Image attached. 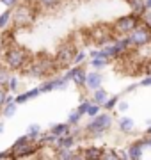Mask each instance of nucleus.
Masks as SVG:
<instances>
[{
  "label": "nucleus",
  "instance_id": "1",
  "mask_svg": "<svg viewBox=\"0 0 151 160\" xmlns=\"http://www.w3.org/2000/svg\"><path fill=\"white\" fill-rule=\"evenodd\" d=\"M112 114L109 112V110H105V112H100L98 116H94V118H91V121H89L87 125H85V133H87V137H101L103 133H107V132L110 130L112 126Z\"/></svg>",
  "mask_w": 151,
  "mask_h": 160
},
{
  "label": "nucleus",
  "instance_id": "2",
  "mask_svg": "<svg viewBox=\"0 0 151 160\" xmlns=\"http://www.w3.org/2000/svg\"><path fill=\"white\" fill-rule=\"evenodd\" d=\"M142 23V16L137 14V12H128L124 16H119L116 22L112 23V29L117 36H128L132 30H135Z\"/></svg>",
  "mask_w": 151,
  "mask_h": 160
},
{
  "label": "nucleus",
  "instance_id": "3",
  "mask_svg": "<svg viewBox=\"0 0 151 160\" xmlns=\"http://www.w3.org/2000/svg\"><path fill=\"white\" fill-rule=\"evenodd\" d=\"M4 61H6V66H9L12 71H18V69H23V66L29 61V55L20 46H9L4 53Z\"/></svg>",
  "mask_w": 151,
  "mask_h": 160
},
{
  "label": "nucleus",
  "instance_id": "4",
  "mask_svg": "<svg viewBox=\"0 0 151 160\" xmlns=\"http://www.w3.org/2000/svg\"><path fill=\"white\" fill-rule=\"evenodd\" d=\"M55 69H59L57 62H55V59H48L46 55H43V59H37L36 62L30 64V68L27 69V73L32 75V77H50V75L55 73Z\"/></svg>",
  "mask_w": 151,
  "mask_h": 160
},
{
  "label": "nucleus",
  "instance_id": "5",
  "mask_svg": "<svg viewBox=\"0 0 151 160\" xmlns=\"http://www.w3.org/2000/svg\"><path fill=\"white\" fill-rule=\"evenodd\" d=\"M126 38L130 41L132 48H144V46L151 45V29L148 25H144V23H140L139 27L135 30H132Z\"/></svg>",
  "mask_w": 151,
  "mask_h": 160
},
{
  "label": "nucleus",
  "instance_id": "6",
  "mask_svg": "<svg viewBox=\"0 0 151 160\" xmlns=\"http://www.w3.org/2000/svg\"><path fill=\"white\" fill-rule=\"evenodd\" d=\"M76 46L71 43V41H66L62 45L59 46L57 55H55V62H57L59 68H70L73 64V59L76 55Z\"/></svg>",
  "mask_w": 151,
  "mask_h": 160
},
{
  "label": "nucleus",
  "instance_id": "7",
  "mask_svg": "<svg viewBox=\"0 0 151 160\" xmlns=\"http://www.w3.org/2000/svg\"><path fill=\"white\" fill-rule=\"evenodd\" d=\"M12 153H14V158H23V157H29V155L36 153L37 149L34 146V141L29 137V135H23L20 137L16 142L12 144Z\"/></svg>",
  "mask_w": 151,
  "mask_h": 160
},
{
  "label": "nucleus",
  "instance_id": "8",
  "mask_svg": "<svg viewBox=\"0 0 151 160\" xmlns=\"http://www.w3.org/2000/svg\"><path fill=\"white\" fill-rule=\"evenodd\" d=\"M64 77L70 80V82H73L76 87H85V82H87V71L82 68L80 64H75L73 68H70L66 73H64Z\"/></svg>",
  "mask_w": 151,
  "mask_h": 160
},
{
  "label": "nucleus",
  "instance_id": "9",
  "mask_svg": "<svg viewBox=\"0 0 151 160\" xmlns=\"http://www.w3.org/2000/svg\"><path fill=\"white\" fill-rule=\"evenodd\" d=\"M12 20H14V23H16L18 27L29 25V23L34 22V11L29 6H20L16 11L12 12Z\"/></svg>",
  "mask_w": 151,
  "mask_h": 160
},
{
  "label": "nucleus",
  "instance_id": "10",
  "mask_svg": "<svg viewBox=\"0 0 151 160\" xmlns=\"http://www.w3.org/2000/svg\"><path fill=\"white\" fill-rule=\"evenodd\" d=\"M148 148V144H146V137H140L134 142H130L126 146V151H128V157L130 160H140L144 157V149Z\"/></svg>",
  "mask_w": 151,
  "mask_h": 160
},
{
  "label": "nucleus",
  "instance_id": "11",
  "mask_svg": "<svg viewBox=\"0 0 151 160\" xmlns=\"http://www.w3.org/2000/svg\"><path fill=\"white\" fill-rule=\"evenodd\" d=\"M68 84H70V80L62 75V77H57V78H46L39 86V89L43 92H50V91H53V89H66Z\"/></svg>",
  "mask_w": 151,
  "mask_h": 160
},
{
  "label": "nucleus",
  "instance_id": "12",
  "mask_svg": "<svg viewBox=\"0 0 151 160\" xmlns=\"http://www.w3.org/2000/svg\"><path fill=\"white\" fill-rule=\"evenodd\" d=\"M76 144V135L75 133H66V135H61L55 141V149H68V148H75Z\"/></svg>",
  "mask_w": 151,
  "mask_h": 160
},
{
  "label": "nucleus",
  "instance_id": "13",
  "mask_svg": "<svg viewBox=\"0 0 151 160\" xmlns=\"http://www.w3.org/2000/svg\"><path fill=\"white\" fill-rule=\"evenodd\" d=\"M101 84H103V75L100 73L98 69H94V71L87 73V82H85V87H87V89L94 91V89L101 87Z\"/></svg>",
  "mask_w": 151,
  "mask_h": 160
},
{
  "label": "nucleus",
  "instance_id": "14",
  "mask_svg": "<svg viewBox=\"0 0 151 160\" xmlns=\"http://www.w3.org/2000/svg\"><path fill=\"white\" fill-rule=\"evenodd\" d=\"M103 151H105V148H98V146H89V148H84V149H82V158L101 160V158H103Z\"/></svg>",
  "mask_w": 151,
  "mask_h": 160
},
{
  "label": "nucleus",
  "instance_id": "15",
  "mask_svg": "<svg viewBox=\"0 0 151 160\" xmlns=\"http://www.w3.org/2000/svg\"><path fill=\"white\" fill-rule=\"evenodd\" d=\"M117 126H119V130L123 133H132L135 130V121L132 118H128V116H123L117 119Z\"/></svg>",
  "mask_w": 151,
  "mask_h": 160
},
{
  "label": "nucleus",
  "instance_id": "16",
  "mask_svg": "<svg viewBox=\"0 0 151 160\" xmlns=\"http://www.w3.org/2000/svg\"><path fill=\"white\" fill-rule=\"evenodd\" d=\"M55 157L61 160H73V158H82V153L75 151L73 148L68 149H55Z\"/></svg>",
  "mask_w": 151,
  "mask_h": 160
},
{
  "label": "nucleus",
  "instance_id": "17",
  "mask_svg": "<svg viewBox=\"0 0 151 160\" xmlns=\"http://www.w3.org/2000/svg\"><path fill=\"white\" fill-rule=\"evenodd\" d=\"M50 132H52V133H55L57 137H61V135L71 133V125L68 123V121H66V123H55V125H52Z\"/></svg>",
  "mask_w": 151,
  "mask_h": 160
},
{
  "label": "nucleus",
  "instance_id": "18",
  "mask_svg": "<svg viewBox=\"0 0 151 160\" xmlns=\"http://www.w3.org/2000/svg\"><path fill=\"white\" fill-rule=\"evenodd\" d=\"M41 92H43V91H41L39 87H34V89H30V91L23 92V94H18L14 102H16V103H25V102H29V100H32V98L39 96Z\"/></svg>",
  "mask_w": 151,
  "mask_h": 160
},
{
  "label": "nucleus",
  "instance_id": "19",
  "mask_svg": "<svg viewBox=\"0 0 151 160\" xmlns=\"http://www.w3.org/2000/svg\"><path fill=\"white\" fill-rule=\"evenodd\" d=\"M109 96H110V94L105 91L103 87H98V89H94V91H93V102L100 103V105H103Z\"/></svg>",
  "mask_w": 151,
  "mask_h": 160
},
{
  "label": "nucleus",
  "instance_id": "20",
  "mask_svg": "<svg viewBox=\"0 0 151 160\" xmlns=\"http://www.w3.org/2000/svg\"><path fill=\"white\" fill-rule=\"evenodd\" d=\"M128 6H130V11L132 12H137L142 16V12L146 11V6H144V0H126Z\"/></svg>",
  "mask_w": 151,
  "mask_h": 160
},
{
  "label": "nucleus",
  "instance_id": "21",
  "mask_svg": "<svg viewBox=\"0 0 151 160\" xmlns=\"http://www.w3.org/2000/svg\"><path fill=\"white\" fill-rule=\"evenodd\" d=\"M119 100H121V96L119 94H114V96H109L107 98V102L103 103V109L105 110H114V109H117V103H119Z\"/></svg>",
  "mask_w": 151,
  "mask_h": 160
},
{
  "label": "nucleus",
  "instance_id": "22",
  "mask_svg": "<svg viewBox=\"0 0 151 160\" xmlns=\"http://www.w3.org/2000/svg\"><path fill=\"white\" fill-rule=\"evenodd\" d=\"M18 103L16 102H7L6 105H4V107H2V114L6 116V118H12V116L16 114V107Z\"/></svg>",
  "mask_w": 151,
  "mask_h": 160
},
{
  "label": "nucleus",
  "instance_id": "23",
  "mask_svg": "<svg viewBox=\"0 0 151 160\" xmlns=\"http://www.w3.org/2000/svg\"><path fill=\"white\" fill-rule=\"evenodd\" d=\"M9 66H0V86L7 87L9 80H11V73H9Z\"/></svg>",
  "mask_w": 151,
  "mask_h": 160
},
{
  "label": "nucleus",
  "instance_id": "24",
  "mask_svg": "<svg viewBox=\"0 0 151 160\" xmlns=\"http://www.w3.org/2000/svg\"><path fill=\"white\" fill-rule=\"evenodd\" d=\"M110 62L109 59H105V57H91V66H93V69H103L107 68V64Z\"/></svg>",
  "mask_w": 151,
  "mask_h": 160
},
{
  "label": "nucleus",
  "instance_id": "25",
  "mask_svg": "<svg viewBox=\"0 0 151 160\" xmlns=\"http://www.w3.org/2000/svg\"><path fill=\"white\" fill-rule=\"evenodd\" d=\"M11 20H12V9L9 7L7 11H4L2 14H0V30L4 29V27H7Z\"/></svg>",
  "mask_w": 151,
  "mask_h": 160
},
{
  "label": "nucleus",
  "instance_id": "26",
  "mask_svg": "<svg viewBox=\"0 0 151 160\" xmlns=\"http://www.w3.org/2000/svg\"><path fill=\"white\" fill-rule=\"evenodd\" d=\"M117 158H121V157H119V151L116 148H105L101 160H117Z\"/></svg>",
  "mask_w": 151,
  "mask_h": 160
},
{
  "label": "nucleus",
  "instance_id": "27",
  "mask_svg": "<svg viewBox=\"0 0 151 160\" xmlns=\"http://www.w3.org/2000/svg\"><path fill=\"white\" fill-rule=\"evenodd\" d=\"M27 135H29L32 141H37L41 137V126L39 125H30L29 130H27Z\"/></svg>",
  "mask_w": 151,
  "mask_h": 160
},
{
  "label": "nucleus",
  "instance_id": "28",
  "mask_svg": "<svg viewBox=\"0 0 151 160\" xmlns=\"http://www.w3.org/2000/svg\"><path fill=\"white\" fill-rule=\"evenodd\" d=\"M84 118V114H80L78 110H73V112H70V116H68V123H70L71 126H76L78 123H80V119Z\"/></svg>",
  "mask_w": 151,
  "mask_h": 160
},
{
  "label": "nucleus",
  "instance_id": "29",
  "mask_svg": "<svg viewBox=\"0 0 151 160\" xmlns=\"http://www.w3.org/2000/svg\"><path fill=\"white\" fill-rule=\"evenodd\" d=\"M101 109H103V105H100V103L93 102L91 105H89L87 114H85V116H89V118H94V116H98L100 112H101Z\"/></svg>",
  "mask_w": 151,
  "mask_h": 160
},
{
  "label": "nucleus",
  "instance_id": "30",
  "mask_svg": "<svg viewBox=\"0 0 151 160\" xmlns=\"http://www.w3.org/2000/svg\"><path fill=\"white\" fill-rule=\"evenodd\" d=\"M62 0H39V6L43 9H53V7H57Z\"/></svg>",
  "mask_w": 151,
  "mask_h": 160
},
{
  "label": "nucleus",
  "instance_id": "31",
  "mask_svg": "<svg viewBox=\"0 0 151 160\" xmlns=\"http://www.w3.org/2000/svg\"><path fill=\"white\" fill-rule=\"evenodd\" d=\"M91 103H93V100H82L80 102V105H78V107H76V110H78V112H80V114H87V109H89V105H91Z\"/></svg>",
  "mask_w": 151,
  "mask_h": 160
},
{
  "label": "nucleus",
  "instance_id": "32",
  "mask_svg": "<svg viewBox=\"0 0 151 160\" xmlns=\"http://www.w3.org/2000/svg\"><path fill=\"white\" fill-rule=\"evenodd\" d=\"M7 96H9V94H7V87L0 86V109L7 103Z\"/></svg>",
  "mask_w": 151,
  "mask_h": 160
},
{
  "label": "nucleus",
  "instance_id": "33",
  "mask_svg": "<svg viewBox=\"0 0 151 160\" xmlns=\"http://www.w3.org/2000/svg\"><path fill=\"white\" fill-rule=\"evenodd\" d=\"M85 57H87V53H85L84 50H78L76 52V55H75V59H73V64H82Z\"/></svg>",
  "mask_w": 151,
  "mask_h": 160
},
{
  "label": "nucleus",
  "instance_id": "34",
  "mask_svg": "<svg viewBox=\"0 0 151 160\" xmlns=\"http://www.w3.org/2000/svg\"><path fill=\"white\" fill-rule=\"evenodd\" d=\"M142 23L148 25V27L151 29V9H146V11L142 12Z\"/></svg>",
  "mask_w": 151,
  "mask_h": 160
},
{
  "label": "nucleus",
  "instance_id": "35",
  "mask_svg": "<svg viewBox=\"0 0 151 160\" xmlns=\"http://www.w3.org/2000/svg\"><path fill=\"white\" fill-rule=\"evenodd\" d=\"M139 86L140 87H151V73L149 75H144V78L139 80Z\"/></svg>",
  "mask_w": 151,
  "mask_h": 160
},
{
  "label": "nucleus",
  "instance_id": "36",
  "mask_svg": "<svg viewBox=\"0 0 151 160\" xmlns=\"http://www.w3.org/2000/svg\"><path fill=\"white\" fill-rule=\"evenodd\" d=\"M128 109H130V103L124 102V100H119V103H117V110H119V112H126Z\"/></svg>",
  "mask_w": 151,
  "mask_h": 160
},
{
  "label": "nucleus",
  "instance_id": "37",
  "mask_svg": "<svg viewBox=\"0 0 151 160\" xmlns=\"http://www.w3.org/2000/svg\"><path fill=\"white\" fill-rule=\"evenodd\" d=\"M16 87H18V78L16 77H11L9 84H7V89H9V91H16Z\"/></svg>",
  "mask_w": 151,
  "mask_h": 160
},
{
  "label": "nucleus",
  "instance_id": "38",
  "mask_svg": "<svg viewBox=\"0 0 151 160\" xmlns=\"http://www.w3.org/2000/svg\"><path fill=\"white\" fill-rule=\"evenodd\" d=\"M0 2H2L6 7H14L18 2H20V0H0Z\"/></svg>",
  "mask_w": 151,
  "mask_h": 160
},
{
  "label": "nucleus",
  "instance_id": "39",
  "mask_svg": "<svg viewBox=\"0 0 151 160\" xmlns=\"http://www.w3.org/2000/svg\"><path fill=\"white\" fill-rule=\"evenodd\" d=\"M7 157H9V158H14L12 149H7V151H2V153H0V158H7Z\"/></svg>",
  "mask_w": 151,
  "mask_h": 160
},
{
  "label": "nucleus",
  "instance_id": "40",
  "mask_svg": "<svg viewBox=\"0 0 151 160\" xmlns=\"http://www.w3.org/2000/svg\"><path fill=\"white\" fill-rule=\"evenodd\" d=\"M119 157H121L123 160H130V157H128V151H126V148L119 151Z\"/></svg>",
  "mask_w": 151,
  "mask_h": 160
},
{
  "label": "nucleus",
  "instance_id": "41",
  "mask_svg": "<svg viewBox=\"0 0 151 160\" xmlns=\"http://www.w3.org/2000/svg\"><path fill=\"white\" fill-rule=\"evenodd\" d=\"M137 87H140L139 84H130V86L126 87V91H124V92H132V91H135V89H137Z\"/></svg>",
  "mask_w": 151,
  "mask_h": 160
},
{
  "label": "nucleus",
  "instance_id": "42",
  "mask_svg": "<svg viewBox=\"0 0 151 160\" xmlns=\"http://www.w3.org/2000/svg\"><path fill=\"white\" fill-rule=\"evenodd\" d=\"M4 48H6V43H4V38L0 36V52L4 50Z\"/></svg>",
  "mask_w": 151,
  "mask_h": 160
},
{
  "label": "nucleus",
  "instance_id": "43",
  "mask_svg": "<svg viewBox=\"0 0 151 160\" xmlns=\"http://www.w3.org/2000/svg\"><path fill=\"white\" fill-rule=\"evenodd\" d=\"M146 144H148V148H151V135L146 133Z\"/></svg>",
  "mask_w": 151,
  "mask_h": 160
},
{
  "label": "nucleus",
  "instance_id": "44",
  "mask_svg": "<svg viewBox=\"0 0 151 160\" xmlns=\"http://www.w3.org/2000/svg\"><path fill=\"white\" fill-rule=\"evenodd\" d=\"M144 6L146 9H151V0H144Z\"/></svg>",
  "mask_w": 151,
  "mask_h": 160
},
{
  "label": "nucleus",
  "instance_id": "45",
  "mask_svg": "<svg viewBox=\"0 0 151 160\" xmlns=\"http://www.w3.org/2000/svg\"><path fill=\"white\" fill-rule=\"evenodd\" d=\"M146 133H148V135H151V125L146 126Z\"/></svg>",
  "mask_w": 151,
  "mask_h": 160
},
{
  "label": "nucleus",
  "instance_id": "46",
  "mask_svg": "<svg viewBox=\"0 0 151 160\" xmlns=\"http://www.w3.org/2000/svg\"><path fill=\"white\" fill-rule=\"evenodd\" d=\"M2 132H4V123L0 121V135H2Z\"/></svg>",
  "mask_w": 151,
  "mask_h": 160
}]
</instances>
